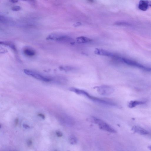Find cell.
Instances as JSON below:
<instances>
[{
	"label": "cell",
	"instance_id": "obj_1",
	"mask_svg": "<svg viewBox=\"0 0 151 151\" xmlns=\"http://www.w3.org/2000/svg\"><path fill=\"white\" fill-rule=\"evenodd\" d=\"M115 60L127 65L136 67V68L146 71L151 72V68L145 66L136 61L129 59L117 56L116 57Z\"/></svg>",
	"mask_w": 151,
	"mask_h": 151
},
{
	"label": "cell",
	"instance_id": "obj_2",
	"mask_svg": "<svg viewBox=\"0 0 151 151\" xmlns=\"http://www.w3.org/2000/svg\"><path fill=\"white\" fill-rule=\"evenodd\" d=\"M47 39L65 44H72L74 42V40L71 37L66 36L59 35L56 33L49 35L47 37Z\"/></svg>",
	"mask_w": 151,
	"mask_h": 151
},
{
	"label": "cell",
	"instance_id": "obj_3",
	"mask_svg": "<svg viewBox=\"0 0 151 151\" xmlns=\"http://www.w3.org/2000/svg\"><path fill=\"white\" fill-rule=\"evenodd\" d=\"M24 72L29 76L42 81L49 82L52 81V79L51 78L34 71L26 69L24 70Z\"/></svg>",
	"mask_w": 151,
	"mask_h": 151
},
{
	"label": "cell",
	"instance_id": "obj_4",
	"mask_svg": "<svg viewBox=\"0 0 151 151\" xmlns=\"http://www.w3.org/2000/svg\"><path fill=\"white\" fill-rule=\"evenodd\" d=\"M91 119L92 121L98 125L100 129L111 133L116 132V131L114 129L103 121L94 117Z\"/></svg>",
	"mask_w": 151,
	"mask_h": 151
},
{
	"label": "cell",
	"instance_id": "obj_5",
	"mask_svg": "<svg viewBox=\"0 0 151 151\" xmlns=\"http://www.w3.org/2000/svg\"><path fill=\"white\" fill-rule=\"evenodd\" d=\"M98 93L100 95L107 96L113 93L114 89L110 86L103 85L95 87Z\"/></svg>",
	"mask_w": 151,
	"mask_h": 151
},
{
	"label": "cell",
	"instance_id": "obj_6",
	"mask_svg": "<svg viewBox=\"0 0 151 151\" xmlns=\"http://www.w3.org/2000/svg\"><path fill=\"white\" fill-rule=\"evenodd\" d=\"M138 7L140 10L146 11L149 7L151 8V1L140 0L139 2Z\"/></svg>",
	"mask_w": 151,
	"mask_h": 151
},
{
	"label": "cell",
	"instance_id": "obj_7",
	"mask_svg": "<svg viewBox=\"0 0 151 151\" xmlns=\"http://www.w3.org/2000/svg\"><path fill=\"white\" fill-rule=\"evenodd\" d=\"M95 53L97 55L113 57L115 55L113 53L103 49H95Z\"/></svg>",
	"mask_w": 151,
	"mask_h": 151
},
{
	"label": "cell",
	"instance_id": "obj_8",
	"mask_svg": "<svg viewBox=\"0 0 151 151\" xmlns=\"http://www.w3.org/2000/svg\"><path fill=\"white\" fill-rule=\"evenodd\" d=\"M132 130L134 132L138 133L141 135H146L149 134V132L146 130L136 126L132 128Z\"/></svg>",
	"mask_w": 151,
	"mask_h": 151
},
{
	"label": "cell",
	"instance_id": "obj_9",
	"mask_svg": "<svg viewBox=\"0 0 151 151\" xmlns=\"http://www.w3.org/2000/svg\"><path fill=\"white\" fill-rule=\"evenodd\" d=\"M146 103L145 101H131L128 104V106L130 108L135 107L137 106L144 105Z\"/></svg>",
	"mask_w": 151,
	"mask_h": 151
},
{
	"label": "cell",
	"instance_id": "obj_10",
	"mask_svg": "<svg viewBox=\"0 0 151 151\" xmlns=\"http://www.w3.org/2000/svg\"><path fill=\"white\" fill-rule=\"evenodd\" d=\"M24 54L28 56L32 57L36 55V52L33 49L29 48H26L24 50Z\"/></svg>",
	"mask_w": 151,
	"mask_h": 151
},
{
	"label": "cell",
	"instance_id": "obj_11",
	"mask_svg": "<svg viewBox=\"0 0 151 151\" xmlns=\"http://www.w3.org/2000/svg\"><path fill=\"white\" fill-rule=\"evenodd\" d=\"M77 41L78 43L82 44L89 43L91 41V40L86 37L81 36L77 38Z\"/></svg>",
	"mask_w": 151,
	"mask_h": 151
},
{
	"label": "cell",
	"instance_id": "obj_12",
	"mask_svg": "<svg viewBox=\"0 0 151 151\" xmlns=\"http://www.w3.org/2000/svg\"><path fill=\"white\" fill-rule=\"evenodd\" d=\"M1 44L3 45L9 46L10 48H11L14 51H16V49L15 46L12 44H11L9 43L5 42H1Z\"/></svg>",
	"mask_w": 151,
	"mask_h": 151
},
{
	"label": "cell",
	"instance_id": "obj_13",
	"mask_svg": "<svg viewBox=\"0 0 151 151\" xmlns=\"http://www.w3.org/2000/svg\"><path fill=\"white\" fill-rule=\"evenodd\" d=\"M70 143L72 145L76 144L77 142V140L76 137L74 136H72L70 138Z\"/></svg>",
	"mask_w": 151,
	"mask_h": 151
},
{
	"label": "cell",
	"instance_id": "obj_14",
	"mask_svg": "<svg viewBox=\"0 0 151 151\" xmlns=\"http://www.w3.org/2000/svg\"><path fill=\"white\" fill-rule=\"evenodd\" d=\"M115 24L119 26H130L131 24L125 22H119L116 23Z\"/></svg>",
	"mask_w": 151,
	"mask_h": 151
},
{
	"label": "cell",
	"instance_id": "obj_15",
	"mask_svg": "<svg viewBox=\"0 0 151 151\" xmlns=\"http://www.w3.org/2000/svg\"><path fill=\"white\" fill-rule=\"evenodd\" d=\"M60 69L62 70H64L65 71H70L71 70H72L74 69V68L72 67H68V66H65V67H61L60 68Z\"/></svg>",
	"mask_w": 151,
	"mask_h": 151
},
{
	"label": "cell",
	"instance_id": "obj_16",
	"mask_svg": "<svg viewBox=\"0 0 151 151\" xmlns=\"http://www.w3.org/2000/svg\"><path fill=\"white\" fill-rule=\"evenodd\" d=\"M21 7L18 6H15L12 7L11 10L15 11H19L21 10Z\"/></svg>",
	"mask_w": 151,
	"mask_h": 151
},
{
	"label": "cell",
	"instance_id": "obj_17",
	"mask_svg": "<svg viewBox=\"0 0 151 151\" xmlns=\"http://www.w3.org/2000/svg\"><path fill=\"white\" fill-rule=\"evenodd\" d=\"M56 135L58 137H62L63 136V134L60 131L58 130L56 131Z\"/></svg>",
	"mask_w": 151,
	"mask_h": 151
},
{
	"label": "cell",
	"instance_id": "obj_18",
	"mask_svg": "<svg viewBox=\"0 0 151 151\" xmlns=\"http://www.w3.org/2000/svg\"><path fill=\"white\" fill-rule=\"evenodd\" d=\"M32 141L31 139L28 140L27 142V146L28 147H31L32 144Z\"/></svg>",
	"mask_w": 151,
	"mask_h": 151
},
{
	"label": "cell",
	"instance_id": "obj_19",
	"mask_svg": "<svg viewBox=\"0 0 151 151\" xmlns=\"http://www.w3.org/2000/svg\"><path fill=\"white\" fill-rule=\"evenodd\" d=\"M38 115L39 117H41V118L43 119H44L45 118V117L44 115L42 114L41 113H39L38 114Z\"/></svg>",
	"mask_w": 151,
	"mask_h": 151
},
{
	"label": "cell",
	"instance_id": "obj_20",
	"mask_svg": "<svg viewBox=\"0 0 151 151\" xmlns=\"http://www.w3.org/2000/svg\"><path fill=\"white\" fill-rule=\"evenodd\" d=\"M23 127L25 129H28L30 128L29 126L26 124H23Z\"/></svg>",
	"mask_w": 151,
	"mask_h": 151
},
{
	"label": "cell",
	"instance_id": "obj_21",
	"mask_svg": "<svg viewBox=\"0 0 151 151\" xmlns=\"http://www.w3.org/2000/svg\"><path fill=\"white\" fill-rule=\"evenodd\" d=\"M19 0H9V1L11 3H18Z\"/></svg>",
	"mask_w": 151,
	"mask_h": 151
},
{
	"label": "cell",
	"instance_id": "obj_22",
	"mask_svg": "<svg viewBox=\"0 0 151 151\" xmlns=\"http://www.w3.org/2000/svg\"><path fill=\"white\" fill-rule=\"evenodd\" d=\"M15 121V125L16 126H17L18 124L19 120L18 119H16Z\"/></svg>",
	"mask_w": 151,
	"mask_h": 151
},
{
	"label": "cell",
	"instance_id": "obj_23",
	"mask_svg": "<svg viewBox=\"0 0 151 151\" xmlns=\"http://www.w3.org/2000/svg\"><path fill=\"white\" fill-rule=\"evenodd\" d=\"M81 25V23H76L75 24L74 26H78Z\"/></svg>",
	"mask_w": 151,
	"mask_h": 151
},
{
	"label": "cell",
	"instance_id": "obj_24",
	"mask_svg": "<svg viewBox=\"0 0 151 151\" xmlns=\"http://www.w3.org/2000/svg\"><path fill=\"white\" fill-rule=\"evenodd\" d=\"M21 1H30L33 2L35 1V0H21Z\"/></svg>",
	"mask_w": 151,
	"mask_h": 151
},
{
	"label": "cell",
	"instance_id": "obj_25",
	"mask_svg": "<svg viewBox=\"0 0 151 151\" xmlns=\"http://www.w3.org/2000/svg\"><path fill=\"white\" fill-rule=\"evenodd\" d=\"M148 148L150 150H151V146H148Z\"/></svg>",
	"mask_w": 151,
	"mask_h": 151
},
{
	"label": "cell",
	"instance_id": "obj_26",
	"mask_svg": "<svg viewBox=\"0 0 151 151\" xmlns=\"http://www.w3.org/2000/svg\"><path fill=\"white\" fill-rule=\"evenodd\" d=\"M88 1L91 2H93V0H88Z\"/></svg>",
	"mask_w": 151,
	"mask_h": 151
},
{
	"label": "cell",
	"instance_id": "obj_27",
	"mask_svg": "<svg viewBox=\"0 0 151 151\" xmlns=\"http://www.w3.org/2000/svg\"><path fill=\"white\" fill-rule=\"evenodd\" d=\"M45 1H47V0H45Z\"/></svg>",
	"mask_w": 151,
	"mask_h": 151
}]
</instances>
